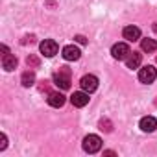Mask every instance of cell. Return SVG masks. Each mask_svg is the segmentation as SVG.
Segmentation results:
<instances>
[{
    "instance_id": "1",
    "label": "cell",
    "mask_w": 157,
    "mask_h": 157,
    "mask_svg": "<svg viewBox=\"0 0 157 157\" xmlns=\"http://www.w3.org/2000/svg\"><path fill=\"white\" fill-rule=\"evenodd\" d=\"M54 83L59 87V89H63V91H67L68 87H70V68H67V67H61L59 68V72H56L54 74Z\"/></svg>"
},
{
    "instance_id": "2",
    "label": "cell",
    "mask_w": 157,
    "mask_h": 157,
    "mask_svg": "<svg viewBox=\"0 0 157 157\" xmlns=\"http://www.w3.org/2000/svg\"><path fill=\"white\" fill-rule=\"evenodd\" d=\"M100 148H102V139L98 135H87L83 139V150L87 153H96L100 151Z\"/></svg>"
},
{
    "instance_id": "3",
    "label": "cell",
    "mask_w": 157,
    "mask_h": 157,
    "mask_svg": "<svg viewBox=\"0 0 157 157\" xmlns=\"http://www.w3.org/2000/svg\"><path fill=\"white\" fill-rule=\"evenodd\" d=\"M157 78V68L151 65H146L139 70V82L140 83H153Z\"/></svg>"
},
{
    "instance_id": "4",
    "label": "cell",
    "mask_w": 157,
    "mask_h": 157,
    "mask_svg": "<svg viewBox=\"0 0 157 157\" xmlns=\"http://www.w3.org/2000/svg\"><path fill=\"white\" fill-rule=\"evenodd\" d=\"M80 85H82L83 91H87L91 94V93H94L98 89V78L94 74H85L82 80H80Z\"/></svg>"
},
{
    "instance_id": "5",
    "label": "cell",
    "mask_w": 157,
    "mask_h": 157,
    "mask_svg": "<svg viewBox=\"0 0 157 157\" xmlns=\"http://www.w3.org/2000/svg\"><path fill=\"white\" fill-rule=\"evenodd\" d=\"M39 50H41L43 56H46V57H54V56L57 54L59 46H57V43H56L54 39H44V41L39 44Z\"/></svg>"
},
{
    "instance_id": "6",
    "label": "cell",
    "mask_w": 157,
    "mask_h": 157,
    "mask_svg": "<svg viewBox=\"0 0 157 157\" xmlns=\"http://www.w3.org/2000/svg\"><path fill=\"white\" fill-rule=\"evenodd\" d=\"M131 54V50H129V46H128V43H117V44H113V48H111V56L115 57V59H128V56Z\"/></svg>"
},
{
    "instance_id": "7",
    "label": "cell",
    "mask_w": 157,
    "mask_h": 157,
    "mask_svg": "<svg viewBox=\"0 0 157 157\" xmlns=\"http://www.w3.org/2000/svg\"><path fill=\"white\" fill-rule=\"evenodd\" d=\"M70 102L74 107H85L89 104V93L87 91H78L70 96Z\"/></svg>"
},
{
    "instance_id": "8",
    "label": "cell",
    "mask_w": 157,
    "mask_h": 157,
    "mask_svg": "<svg viewBox=\"0 0 157 157\" xmlns=\"http://www.w3.org/2000/svg\"><path fill=\"white\" fill-rule=\"evenodd\" d=\"M80 56H82V50L74 44H68V46L63 48V57L67 61H76V59H80Z\"/></svg>"
},
{
    "instance_id": "9",
    "label": "cell",
    "mask_w": 157,
    "mask_h": 157,
    "mask_svg": "<svg viewBox=\"0 0 157 157\" xmlns=\"http://www.w3.org/2000/svg\"><path fill=\"white\" fill-rule=\"evenodd\" d=\"M139 126H140V129L144 133H151V131L157 129V120L153 117H142L140 122H139Z\"/></svg>"
},
{
    "instance_id": "10",
    "label": "cell",
    "mask_w": 157,
    "mask_h": 157,
    "mask_svg": "<svg viewBox=\"0 0 157 157\" xmlns=\"http://www.w3.org/2000/svg\"><path fill=\"white\" fill-rule=\"evenodd\" d=\"M122 35H124V39L129 41V43L139 41V39H140V28H137V26H126L124 32H122Z\"/></svg>"
},
{
    "instance_id": "11",
    "label": "cell",
    "mask_w": 157,
    "mask_h": 157,
    "mask_svg": "<svg viewBox=\"0 0 157 157\" xmlns=\"http://www.w3.org/2000/svg\"><path fill=\"white\" fill-rule=\"evenodd\" d=\"M46 102H48V105H52V107H63V104H65V96H63L61 93H48Z\"/></svg>"
},
{
    "instance_id": "12",
    "label": "cell",
    "mask_w": 157,
    "mask_h": 157,
    "mask_svg": "<svg viewBox=\"0 0 157 157\" xmlns=\"http://www.w3.org/2000/svg\"><path fill=\"white\" fill-rule=\"evenodd\" d=\"M140 63H142V56L139 54V52H131L129 56H128V59H126V65H128V68H139L140 67Z\"/></svg>"
},
{
    "instance_id": "13",
    "label": "cell",
    "mask_w": 157,
    "mask_h": 157,
    "mask_svg": "<svg viewBox=\"0 0 157 157\" xmlns=\"http://www.w3.org/2000/svg\"><path fill=\"white\" fill-rule=\"evenodd\" d=\"M17 57L15 56H11V54H8V56H2V67H4V70H8V72H11V70H15L17 68Z\"/></svg>"
},
{
    "instance_id": "14",
    "label": "cell",
    "mask_w": 157,
    "mask_h": 157,
    "mask_svg": "<svg viewBox=\"0 0 157 157\" xmlns=\"http://www.w3.org/2000/svg\"><path fill=\"white\" fill-rule=\"evenodd\" d=\"M21 83H22V87H32V85L35 83V74H33L32 70L22 72V76H21Z\"/></svg>"
},
{
    "instance_id": "15",
    "label": "cell",
    "mask_w": 157,
    "mask_h": 157,
    "mask_svg": "<svg viewBox=\"0 0 157 157\" xmlns=\"http://www.w3.org/2000/svg\"><path fill=\"white\" fill-rule=\"evenodd\" d=\"M140 48H142V52L151 54V52L157 50V41H155V39H142V41H140Z\"/></svg>"
},
{
    "instance_id": "16",
    "label": "cell",
    "mask_w": 157,
    "mask_h": 157,
    "mask_svg": "<svg viewBox=\"0 0 157 157\" xmlns=\"http://www.w3.org/2000/svg\"><path fill=\"white\" fill-rule=\"evenodd\" d=\"M100 129H105V131H111V122L109 120H100Z\"/></svg>"
},
{
    "instance_id": "17",
    "label": "cell",
    "mask_w": 157,
    "mask_h": 157,
    "mask_svg": "<svg viewBox=\"0 0 157 157\" xmlns=\"http://www.w3.org/2000/svg\"><path fill=\"white\" fill-rule=\"evenodd\" d=\"M26 61H28V65H30V67H39V59H37L35 56H30Z\"/></svg>"
},
{
    "instance_id": "18",
    "label": "cell",
    "mask_w": 157,
    "mask_h": 157,
    "mask_svg": "<svg viewBox=\"0 0 157 157\" xmlns=\"http://www.w3.org/2000/svg\"><path fill=\"white\" fill-rule=\"evenodd\" d=\"M6 146H8V137L2 133L0 135V150H6Z\"/></svg>"
},
{
    "instance_id": "19",
    "label": "cell",
    "mask_w": 157,
    "mask_h": 157,
    "mask_svg": "<svg viewBox=\"0 0 157 157\" xmlns=\"http://www.w3.org/2000/svg\"><path fill=\"white\" fill-rule=\"evenodd\" d=\"M76 43H80V44H85V43H87V39H85L83 35H76Z\"/></svg>"
},
{
    "instance_id": "20",
    "label": "cell",
    "mask_w": 157,
    "mask_h": 157,
    "mask_svg": "<svg viewBox=\"0 0 157 157\" xmlns=\"http://www.w3.org/2000/svg\"><path fill=\"white\" fill-rule=\"evenodd\" d=\"M28 43H33V37L30 35V37H24V41H22V44H28Z\"/></svg>"
},
{
    "instance_id": "21",
    "label": "cell",
    "mask_w": 157,
    "mask_h": 157,
    "mask_svg": "<svg viewBox=\"0 0 157 157\" xmlns=\"http://www.w3.org/2000/svg\"><path fill=\"white\" fill-rule=\"evenodd\" d=\"M104 155H109V157H113V155H115V151H111V150H107V151H104Z\"/></svg>"
},
{
    "instance_id": "22",
    "label": "cell",
    "mask_w": 157,
    "mask_h": 157,
    "mask_svg": "<svg viewBox=\"0 0 157 157\" xmlns=\"http://www.w3.org/2000/svg\"><path fill=\"white\" fill-rule=\"evenodd\" d=\"M153 32L157 33V22H153Z\"/></svg>"
}]
</instances>
